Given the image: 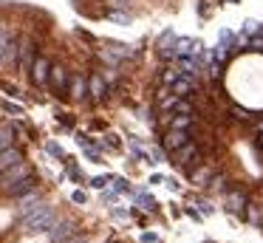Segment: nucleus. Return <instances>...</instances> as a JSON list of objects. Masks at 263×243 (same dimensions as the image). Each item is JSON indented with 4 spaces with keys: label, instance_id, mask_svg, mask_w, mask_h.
I'll use <instances>...</instances> for the list:
<instances>
[{
    "label": "nucleus",
    "instance_id": "nucleus-11",
    "mask_svg": "<svg viewBox=\"0 0 263 243\" xmlns=\"http://www.w3.org/2000/svg\"><path fill=\"white\" fill-rule=\"evenodd\" d=\"M34 62H37V57H34V43H31V40H23V43H20V62H17V65L31 68Z\"/></svg>",
    "mask_w": 263,
    "mask_h": 243
},
{
    "label": "nucleus",
    "instance_id": "nucleus-22",
    "mask_svg": "<svg viewBox=\"0 0 263 243\" xmlns=\"http://www.w3.org/2000/svg\"><path fill=\"white\" fill-rule=\"evenodd\" d=\"M178 77H181V71H176V68H164V73H161V79H164V85H167V88H170V85L176 82Z\"/></svg>",
    "mask_w": 263,
    "mask_h": 243
},
{
    "label": "nucleus",
    "instance_id": "nucleus-16",
    "mask_svg": "<svg viewBox=\"0 0 263 243\" xmlns=\"http://www.w3.org/2000/svg\"><path fill=\"white\" fill-rule=\"evenodd\" d=\"M198 158H201V153L195 150L193 144H187V147L178 150V164H198Z\"/></svg>",
    "mask_w": 263,
    "mask_h": 243
},
{
    "label": "nucleus",
    "instance_id": "nucleus-14",
    "mask_svg": "<svg viewBox=\"0 0 263 243\" xmlns=\"http://www.w3.org/2000/svg\"><path fill=\"white\" fill-rule=\"evenodd\" d=\"M17 164H23V156H20L17 150H12V147H6V150H3V158H0V167L12 170V167H17Z\"/></svg>",
    "mask_w": 263,
    "mask_h": 243
},
{
    "label": "nucleus",
    "instance_id": "nucleus-8",
    "mask_svg": "<svg viewBox=\"0 0 263 243\" xmlns=\"http://www.w3.org/2000/svg\"><path fill=\"white\" fill-rule=\"evenodd\" d=\"M29 175H31V170L26 167V164H17V167H12V170H3V190H6V186H12L14 181L29 178Z\"/></svg>",
    "mask_w": 263,
    "mask_h": 243
},
{
    "label": "nucleus",
    "instance_id": "nucleus-18",
    "mask_svg": "<svg viewBox=\"0 0 263 243\" xmlns=\"http://www.w3.org/2000/svg\"><path fill=\"white\" fill-rule=\"evenodd\" d=\"M51 82H54V88H57L60 94L68 88V73H65V68H51Z\"/></svg>",
    "mask_w": 263,
    "mask_h": 243
},
{
    "label": "nucleus",
    "instance_id": "nucleus-21",
    "mask_svg": "<svg viewBox=\"0 0 263 243\" xmlns=\"http://www.w3.org/2000/svg\"><path fill=\"white\" fill-rule=\"evenodd\" d=\"M108 51L114 57H130L133 54V48H127V45H122V43H108Z\"/></svg>",
    "mask_w": 263,
    "mask_h": 243
},
{
    "label": "nucleus",
    "instance_id": "nucleus-32",
    "mask_svg": "<svg viewBox=\"0 0 263 243\" xmlns=\"http://www.w3.org/2000/svg\"><path fill=\"white\" fill-rule=\"evenodd\" d=\"M108 181L110 178H105V175H102V178H93V186H97V190H105V184H108Z\"/></svg>",
    "mask_w": 263,
    "mask_h": 243
},
{
    "label": "nucleus",
    "instance_id": "nucleus-34",
    "mask_svg": "<svg viewBox=\"0 0 263 243\" xmlns=\"http://www.w3.org/2000/svg\"><path fill=\"white\" fill-rule=\"evenodd\" d=\"M102 201H108V203H110V201H116V192H105Z\"/></svg>",
    "mask_w": 263,
    "mask_h": 243
},
{
    "label": "nucleus",
    "instance_id": "nucleus-7",
    "mask_svg": "<svg viewBox=\"0 0 263 243\" xmlns=\"http://www.w3.org/2000/svg\"><path fill=\"white\" fill-rule=\"evenodd\" d=\"M48 77H51V65H48V60L37 57V62L31 65V79H34V85H46Z\"/></svg>",
    "mask_w": 263,
    "mask_h": 243
},
{
    "label": "nucleus",
    "instance_id": "nucleus-3",
    "mask_svg": "<svg viewBox=\"0 0 263 243\" xmlns=\"http://www.w3.org/2000/svg\"><path fill=\"white\" fill-rule=\"evenodd\" d=\"M161 144H164V150H170V153H178L181 150V147H187L190 144V133L187 130H167V136H164V141H161Z\"/></svg>",
    "mask_w": 263,
    "mask_h": 243
},
{
    "label": "nucleus",
    "instance_id": "nucleus-20",
    "mask_svg": "<svg viewBox=\"0 0 263 243\" xmlns=\"http://www.w3.org/2000/svg\"><path fill=\"white\" fill-rule=\"evenodd\" d=\"M12 141H14V130H12V124H9V122H3V133H0V144H3V150L12 147Z\"/></svg>",
    "mask_w": 263,
    "mask_h": 243
},
{
    "label": "nucleus",
    "instance_id": "nucleus-28",
    "mask_svg": "<svg viewBox=\"0 0 263 243\" xmlns=\"http://www.w3.org/2000/svg\"><path fill=\"white\" fill-rule=\"evenodd\" d=\"M3 110H6V113H14V116H20V113H23L17 105H12V102H6V105H3Z\"/></svg>",
    "mask_w": 263,
    "mask_h": 243
},
{
    "label": "nucleus",
    "instance_id": "nucleus-4",
    "mask_svg": "<svg viewBox=\"0 0 263 243\" xmlns=\"http://www.w3.org/2000/svg\"><path fill=\"white\" fill-rule=\"evenodd\" d=\"M161 110L164 113H193V107H190V102L184 99V96H161Z\"/></svg>",
    "mask_w": 263,
    "mask_h": 243
},
{
    "label": "nucleus",
    "instance_id": "nucleus-36",
    "mask_svg": "<svg viewBox=\"0 0 263 243\" xmlns=\"http://www.w3.org/2000/svg\"><path fill=\"white\" fill-rule=\"evenodd\" d=\"M257 147H263V139H257Z\"/></svg>",
    "mask_w": 263,
    "mask_h": 243
},
{
    "label": "nucleus",
    "instance_id": "nucleus-2",
    "mask_svg": "<svg viewBox=\"0 0 263 243\" xmlns=\"http://www.w3.org/2000/svg\"><path fill=\"white\" fill-rule=\"evenodd\" d=\"M0 57H3V65H17L20 62V45L12 40V31H9V26H3V51H0Z\"/></svg>",
    "mask_w": 263,
    "mask_h": 243
},
{
    "label": "nucleus",
    "instance_id": "nucleus-13",
    "mask_svg": "<svg viewBox=\"0 0 263 243\" xmlns=\"http://www.w3.org/2000/svg\"><path fill=\"white\" fill-rule=\"evenodd\" d=\"M31 190H34V178H31V175H29V178H23V181H14L12 186H6V192H9V195H14V198L26 195V192H31Z\"/></svg>",
    "mask_w": 263,
    "mask_h": 243
},
{
    "label": "nucleus",
    "instance_id": "nucleus-12",
    "mask_svg": "<svg viewBox=\"0 0 263 243\" xmlns=\"http://www.w3.org/2000/svg\"><path fill=\"white\" fill-rule=\"evenodd\" d=\"M170 90L176 96H184V99H187V96L193 94V77H178L176 82L170 85Z\"/></svg>",
    "mask_w": 263,
    "mask_h": 243
},
{
    "label": "nucleus",
    "instance_id": "nucleus-35",
    "mask_svg": "<svg viewBox=\"0 0 263 243\" xmlns=\"http://www.w3.org/2000/svg\"><path fill=\"white\" fill-rule=\"evenodd\" d=\"M65 243H85V240H80V237H74V240H65Z\"/></svg>",
    "mask_w": 263,
    "mask_h": 243
},
{
    "label": "nucleus",
    "instance_id": "nucleus-17",
    "mask_svg": "<svg viewBox=\"0 0 263 243\" xmlns=\"http://www.w3.org/2000/svg\"><path fill=\"white\" fill-rule=\"evenodd\" d=\"M105 94H108L105 79L99 77V73H93V77H91V96H93V99H105Z\"/></svg>",
    "mask_w": 263,
    "mask_h": 243
},
{
    "label": "nucleus",
    "instance_id": "nucleus-23",
    "mask_svg": "<svg viewBox=\"0 0 263 243\" xmlns=\"http://www.w3.org/2000/svg\"><path fill=\"white\" fill-rule=\"evenodd\" d=\"M260 23H257V20H246L243 23V37H252V34H257V31H260Z\"/></svg>",
    "mask_w": 263,
    "mask_h": 243
},
{
    "label": "nucleus",
    "instance_id": "nucleus-5",
    "mask_svg": "<svg viewBox=\"0 0 263 243\" xmlns=\"http://www.w3.org/2000/svg\"><path fill=\"white\" fill-rule=\"evenodd\" d=\"M74 223L71 220H60V223L51 226V232H48V237H51V243H65L71 235H74Z\"/></svg>",
    "mask_w": 263,
    "mask_h": 243
},
{
    "label": "nucleus",
    "instance_id": "nucleus-29",
    "mask_svg": "<svg viewBox=\"0 0 263 243\" xmlns=\"http://www.w3.org/2000/svg\"><path fill=\"white\" fill-rule=\"evenodd\" d=\"M114 190H116V192H125V190H127V181H125V178H116V181H114Z\"/></svg>",
    "mask_w": 263,
    "mask_h": 243
},
{
    "label": "nucleus",
    "instance_id": "nucleus-26",
    "mask_svg": "<svg viewBox=\"0 0 263 243\" xmlns=\"http://www.w3.org/2000/svg\"><path fill=\"white\" fill-rule=\"evenodd\" d=\"M48 153H51V156H57V158H63V147L54 144V141H48Z\"/></svg>",
    "mask_w": 263,
    "mask_h": 243
},
{
    "label": "nucleus",
    "instance_id": "nucleus-6",
    "mask_svg": "<svg viewBox=\"0 0 263 243\" xmlns=\"http://www.w3.org/2000/svg\"><path fill=\"white\" fill-rule=\"evenodd\" d=\"M201 48H204V45H201L198 40L178 37V43H176V57H195V54H201Z\"/></svg>",
    "mask_w": 263,
    "mask_h": 243
},
{
    "label": "nucleus",
    "instance_id": "nucleus-27",
    "mask_svg": "<svg viewBox=\"0 0 263 243\" xmlns=\"http://www.w3.org/2000/svg\"><path fill=\"white\" fill-rule=\"evenodd\" d=\"M249 45L255 51H263V37H249Z\"/></svg>",
    "mask_w": 263,
    "mask_h": 243
},
{
    "label": "nucleus",
    "instance_id": "nucleus-1",
    "mask_svg": "<svg viewBox=\"0 0 263 243\" xmlns=\"http://www.w3.org/2000/svg\"><path fill=\"white\" fill-rule=\"evenodd\" d=\"M54 220V209L48 203H37L29 215H23V229L26 232H51Z\"/></svg>",
    "mask_w": 263,
    "mask_h": 243
},
{
    "label": "nucleus",
    "instance_id": "nucleus-33",
    "mask_svg": "<svg viewBox=\"0 0 263 243\" xmlns=\"http://www.w3.org/2000/svg\"><path fill=\"white\" fill-rule=\"evenodd\" d=\"M210 77H212V79H221V68L212 65V68H210Z\"/></svg>",
    "mask_w": 263,
    "mask_h": 243
},
{
    "label": "nucleus",
    "instance_id": "nucleus-19",
    "mask_svg": "<svg viewBox=\"0 0 263 243\" xmlns=\"http://www.w3.org/2000/svg\"><path fill=\"white\" fill-rule=\"evenodd\" d=\"M193 124V113H178V116H170V127L173 130H190Z\"/></svg>",
    "mask_w": 263,
    "mask_h": 243
},
{
    "label": "nucleus",
    "instance_id": "nucleus-30",
    "mask_svg": "<svg viewBox=\"0 0 263 243\" xmlns=\"http://www.w3.org/2000/svg\"><path fill=\"white\" fill-rule=\"evenodd\" d=\"M150 158H153V164L164 161V156H161V150H156V147H153V150H150Z\"/></svg>",
    "mask_w": 263,
    "mask_h": 243
},
{
    "label": "nucleus",
    "instance_id": "nucleus-15",
    "mask_svg": "<svg viewBox=\"0 0 263 243\" xmlns=\"http://www.w3.org/2000/svg\"><path fill=\"white\" fill-rule=\"evenodd\" d=\"M229 212H235V215H243V209H246V195L243 192H229Z\"/></svg>",
    "mask_w": 263,
    "mask_h": 243
},
{
    "label": "nucleus",
    "instance_id": "nucleus-25",
    "mask_svg": "<svg viewBox=\"0 0 263 243\" xmlns=\"http://www.w3.org/2000/svg\"><path fill=\"white\" fill-rule=\"evenodd\" d=\"M110 20H116V23H130V14H122V11H110Z\"/></svg>",
    "mask_w": 263,
    "mask_h": 243
},
{
    "label": "nucleus",
    "instance_id": "nucleus-24",
    "mask_svg": "<svg viewBox=\"0 0 263 243\" xmlns=\"http://www.w3.org/2000/svg\"><path fill=\"white\" fill-rule=\"evenodd\" d=\"M136 198H139V203H142V209H156V201H153V195H147L144 190L139 192Z\"/></svg>",
    "mask_w": 263,
    "mask_h": 243
},
{
    "label": "nucleus",
    "instance_id": "nucleus-10",
    "mask_svg": "<svg viewBox=\"0 0 263 243\" xmlns=\"http://www.w3.org/2000/svg\"><path fill=\"white\" fill-rule=\"evenodd\" d=\"M176 43H178L176 34L164 31V34H161V40H159V54L161 57H176Z\"/></svg>",
    "mask_w": 263,
    "mask_h": 243
},
{
    "label": "nucleus",
    "instance_id": "nucleus-9",
    "mask_svg": "<svg viewBox=\"0 0 263 243\" xmlns=\"http://www.w3.org/2000/svg\"><path fill=\"white\" fill-rule=\"evenodd\" d=\"M88 94H91V82L82 77H71V96L77 102H82V99H88Z\"/></svg>",
    "mask_w": 263,
    "mask_h": 243
},
{
    "label": "nucleus",
    "instance_id": "nucleus-31",
    "mask_svg": "<svg viewBox=\"0 0 263 243\" xmlns=\"http://www.w3.org/2000/svg\"><path fill=\"white\" fill-rule=\"evenodd\" d=\"M232 113L238 119H249V110H243V107H232Z\"/></svg>",
    "mask_w": 263,
    "mask_h": 243
}]
</instances>
